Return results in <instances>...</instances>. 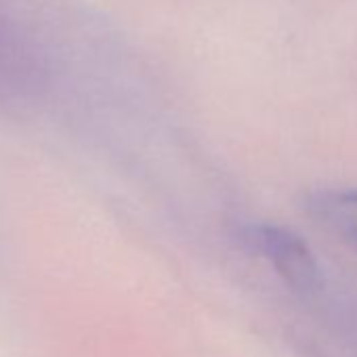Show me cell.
Masks as SVG:
<instances>
[{
    "label": "cell",
    "instance_id": "1",
    "mask_svg": "<svg viewBox=\"0 0 357 357\" xmlns=\"http://www.w3.org/2000/svg\"><path fill=\"white\" fill-rule=\"evenodd\" d=\"M242 242L294 296L307 303L324 298L328 290L324 269L301 236L280 225L250 223L242 231Z\"/></svg>",
    "mask_w": 357,
    "mask_h": 357
},
{
    "label": "cell",
    "instance_id": "2",
    "mask_svg": "<svg viewBox=\"0 0 357 357\" xmlns=\"http://www.w3.org/2000/svg\"><path fill=\"white\" fill-rule=\"evenodd\" d=\"M47 82L36 38L26 24L0 0V101L34 99Z\"/></svg>",
    "mask_w": 357,
    "mask_h": 357
},
{
    "label": "cell",
    "instance_id": "3",
    "mask_svg": "<svg viewBox=\"0 0 357 357\" xmlns=\"http://www.w3.org/2000/svg\"><path fill=\"white\" fill-rule=\"evenodd\" d=\"M309 213L357 252V188L321 190L309 196Z\"/></svg>",
    "mask_w": 357,
    "mask_h": 357
}]
</instances>
